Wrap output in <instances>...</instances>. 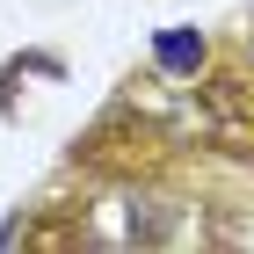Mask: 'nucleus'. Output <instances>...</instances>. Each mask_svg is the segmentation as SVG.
I'll return each mask as SVG.
<instances>
[{"instance_id":"nucleus-1","label":"nucleus","mask_w":254,"mask_h":254,"mask_svg":"<svg viewBox=\"0 0 254 254\" xmlns=\"http://www.w3.org/2000/svg\"><path fill=\"white\" fill-rule=\"evenodd\" d=\"M160 65H167V73H196V65H203V44H196L189 29H167V37H160Z\"/></svg>"}]
</instances>
